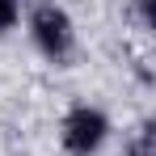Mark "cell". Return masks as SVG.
I'll return each instance as SVG.
<instances>
[{"label": "cell", "instance_id": "1", "mask_svg": "<svg viewBox=\"0 0 156 156\" xmlns=\"http://www.w3.org/2000/svg\"><path fill=\"white\" fill-rule=\"evenodd\" d=\"M30 34H34V42L42 47V55H51V59H68V55H72V42H76L68 13H63L59 4H47V0L34 4V13H30Z\"/></svg>", "mask_w": 156, "mask_h": 156}, {"label": "cell", "instance_id": "2", "mask_svg": "<svg viewBox=\"0 0 156 156\" xmlns=\"http://www.w3.org/2000/svg\"><path fill=\"white\" fill-rule=\"evenodd\" d=\"M105 135H110V122H105L101 110H93V105L68 110V118H63V148L72 156H93L105 144Z\"/></svg>", "mask_w": 156, "mask_h": 156}, {"label": "cell", "instance_id": "3", "mask_svg": "<svg viewBox=\"0 0 156 156\" xmlns=\"http://www.w3.org/2000/svg\"><path fill=\"white\" fill-rule=\"evenodd\" d=\"M131 156H156V135H152V127H144V131H139V139H135Z\"/></svg>", "mask_w": 156, "mask_h": 156}, {"label": "cell", "instance_id": "4", "mask_svg": "<svg viewBox=\"0 0 156 156\" xmlns=\"http://www.w3.org/2000/svg\"><path fill=\"white\" fill-rule=\"evenodd\" d=\"M17 21V0H0V30H9Z\"/></svg>", "mask_w": 156, "mask_h": 156}]
</instances>
